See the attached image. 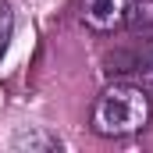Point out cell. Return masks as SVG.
<instances>
[{
  "mask_svg": "<svg viewBox=\"0 0 153 153\" xmlns=\"http://www.w3.org/2000/svg\"><path fill=\"white\" fill-rule=\"evenodd\" d=\"M132 22H153V0H135V18Z\"/></svg>",
  "mask_w": 153,
  "mask_h": 153,
  "instance_id": "obj_5",
  "label": "cell"
},
{
  "mask_svg": "<svg viewBox=\"0 0 153 153\" xmlns=\"http://www.w3.org/2000/svg\"><path fill=\"white\" fill-rule=\"evenodd\" d=\"M153 117V100L146 85L111 82L93 103V132L103 139H128L143 132Z\"/></svg>",
  "mask_w": 153,
  "mask_h": 153,
  "instance_id": "obj_1",
  "label": "cell"
},
{
  "mask_svg": "<svg viewBox=\"0 0 153 153\" xmlns=\"http://www.w3.org/2000/svg\"><path fill=\"white\" fill-rule=\"evenodd\" d=\"M135 18V0H85L82 22L93 32H117Z\"/></svg>",
  "mask_w": 153,
  "mask_h": 153,
  "instance_id": "obj_2",
  "label": "cell"
},
{
  "mask_svg": "<svg viewBox=\"0 0 153 153\" xmlns=\"http://www.w3.org/2000/svg\"><path fill=\"white\" fill-rule=\"evenodd\" d=\"M11 32H14V11H11L7 0H0V57H4V50L11 43Z\"/></svg>",
  "mask_w": 153,
  "mask_h": 153,
  "instance_id": "obj_4",
  "label": "cell"
},
{
  "mask_svg": "<svg viewBox=\"0 0 153 153\" xmlns=\"http://www.w3.org/2000/svg\"><path fill=\"white\" fill-rule=\"evenodd\" d=\"M14 150H61V139L46 132H22L14 135Z\"/></svg>",
  "mask_w": 153,
  "mask_h": 153,
  "instance_id": "obj_3",
  "label": "cell"
}]
</instances>
